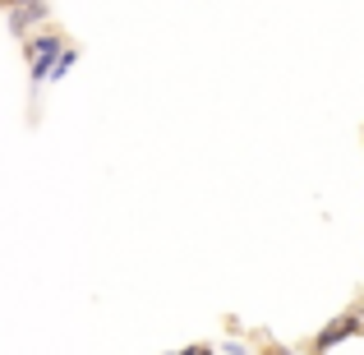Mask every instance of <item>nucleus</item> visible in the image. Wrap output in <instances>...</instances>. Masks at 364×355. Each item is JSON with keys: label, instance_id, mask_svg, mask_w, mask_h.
<instances>
[{"label": "nucleus", "instance_id": "nucleus-1", "mask_svg": "<svg viewBox=\"0 0 364 355\" xmlns=\"http://www.w3.org/2000/svg\"><path fill=\"white\" fill-rule=\"evenodd\" d=\"M60 51V37H37V42H28V55H33V79H46V74H55L51 70V55Z\"/></svg>", "mask_w": 364, "mask_h": 355}, {"label": "nucleus", "instance_id": "nucleus-2", "mask_svg": "<svg viewBox=\"0 0 364 355\" xmlns=\"http://www.w3.org/2000/svg\"><path fill=\"white\" fill-rule=\"evenodd\" d=\"M350 332H360V319H355V314H346V319L332 323V328H323V332H318V351L337 346V341H341V337H350Z\"/></svg>", "mask_w": 364, "mask_h": 355}]
</instances>
